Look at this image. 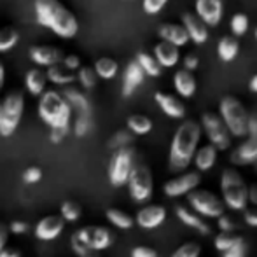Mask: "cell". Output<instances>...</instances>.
I'll return each mask as SVG.
<instances>
[{
	"instance_id": "obj_1",
	"label": "cell",
	"mask_w": 257,
	"mask_h": 257,
	"mask_svg": "<svg viewBox=\"0 0 257 257\" xmlns=\"http://www.w3.org/2000/svg\"><path fill=\"white\" fill-rule=\"evenodd\" d=\"M201 139V126L200 122L187 119L177 128L175 135L172 139L170 146V170L173 173L186 172L189 168L191 161L194 158V153L198 149V144Z\"/></svg>"
},
{
	"instance_id": "obj_2",
	"label": "cell",
	"mask_w": 257,
	"mask_h": 257,
	"mask_svg": "<svg viewBox=\"0 0 257 257\" xmlns=\"http://www.w3.org/2000/svg\"><path fill=\"white\" fill-rule=\"evenodd\" d=\"M35 16L39 25L49 28L54 35L61 39H72L77 35L79 23L74 13L68 11L58 0H34Z\"/></svg>"
},
{
	"instance_id": "obj_3",
	"label": "cell",
	"mask_w": 257,
	"mask_h": 257,
	"mask_svg": "<svg viewBox=\"0 0 257 257\" xmlns=\"http://www.w3.org/2000/svg\"><path fill=\"white\" fill-rule=\"evenodd\" d=\"M39 117L49 126V128H61V126H70L72 119V107L61 93L49 89L41 95L39 100Z\"/></svg>"
},
{
	"instance_id": "obj_4",
	"label": "cell",
	"mask_w": 257,
	"mask_h": 257,
	"mask_svg": "<svg viewBox=\"0 0 257 257\" xmlns=\"http://www.w3.org/2000/svg\"><path fill=\"white\" fill-rule=\"evenodd\" d=\"M220 194L224 205L234 212H241L248 203V186L243 175L234 166L222 170L220 175Z\"/></svg>"
},
{
	"instance_id": "obj_5",
	"label": "cell",
	"mask_w": 257,
	"mask_h": 257,
	"mask_svg": "<svg viewBox=\"0 0 257 257\" xmlns=\"http://www.w3.org/2000/svg\"><path fill=\"white\" fill-rule=\"evenodd\" d=\"M114 243V233L103 226H84L77 229L70 238L72 250L82 255L89 250H105Z\"/></svg>"
},
{
	"instance_id": "obj_6",
	"label": "cell",
	"mask_w": 257,
	"mask_h": 257,
	"mask_svg": "<svg viewBox=\"0 0 257 257\" xmlns=\"http://www.w3.org/2000/svg\"><path fill=\"white\" fill-rule=\"evenodd\" d=\"M219 115L226 128L229 130L231 137H236V139L247 137L248 112L240 100L234 96H224L219 103Z\"/></svg>"
},
{
	"instance_id": "obj_7",
	"label": "cell",
	"mask_w": 257,
	"mask_h": 257,
	"mask_svg": "<svg viewBox=\"0 0 257 257\" xmlns=\"http://www.w3.org/2000/svg\"><path fill=\"white\" fill-rule=\"evenodd\" d=\"M137 153L132 146L119 147L114 151L108 163V182L114 187H122L128 182V177L135 166Z\"/></svg>"
},
{
	"instance_id": "obj_8",
	"label": "cell",
	"mask_w": 257,
	"mask_h": 257,
	"mask_svg": "<svg viewBox=\"0 0 257 257\" xmlns=\"http://www.w3.org/2000/svg\"><path fill=\"white\" fill-rule=\"evenodd\" d=\"M25 110V96L23 93L14 91L6 96L0 107V137H11L16 128L20 126V121L23 117Z\"/></svg>"
},
{
	"instance_id": "obj_9",
	"label": "cell",
	"mask_w": 257,
	"mask_h": 257,
	"mask_svg": "<svg viewBox=\"0 0 257 257\" xmlns=\"http://www.w3.org/2000/svg\"><path fill=\"white\" fill-rule=\"evenodd\" d=\"M126 184H128L130 196L137 203H146V201H149L153 198V191H154L153 172L144 163H135Z\"/></svg>"
},
{
	"instance_id": "obj_10",
	"label": "cell",
	"mask_w": 257,
	"mask_h": 257,
	"mask_svg": "<svg viewBox=\"0 0 257 257\" xmlns=\"http://www.w3.org/2000/svg\"><path fill=\"white\" fill-rule=\"evenodd\" d=\"M187 196V203L191 205V208L201 217H206V219H217L220 213H224V205L222 200L215 196L212 191L208 189H193L191 193L186 194Z\"/></svg>"
},
{
	"instance_id": "obj_11",
	"label": "cell",
	"mask_w": 257,
	"mask_h": 257,
	"mask_svg": "<svg viewBox=\"0 0 257 257\" xmlns=\"http://www.w3.org/2000/svg\"><path fill=\"white\" fill-rule=\"evenodd\" d=\"M201 132L206 133L208 142L215 147L217 151H227L231 147V133L226 128L224 121L220 119L219 114L215 112H205L201 114Z\"/></svg>"
},
{
	"instance_id": "obj_12",
	"label": "cell",
	"mask_w": 257,
	"mask_h": 257,
	"mask_svg": "<svg viewBox=\"0 0 257 257\" xmlns=\"http://www.w3.org/2000/svg\"><path fill=\"white\" fill-rule=\"evenodd\" d=\"M201 182V175L200 172H180V175L170 179L165 184L163 191L168 198H179V196H186L187 193H191L193 189L200 187Z\"/></svg>"
},
{
	"instance_id": "obj_13",
	"label": "cell",
	"mask_w": 257,
	"mask_h": 257,
	"mask_svg": "<svg viewBox=\"0 0 257 257\" xmlns=\"http://www.w3.org/2000/svg\"><path fill=\"white\" fill-rule=\"evenodd\" d=\"M65 229V219L61 215H46L35 226V238L42 241H51Z\"/></svg>"
},
{
	"instance_id": "obj_14",
	"label": "cell",
	"mask_w": 257,
	"mask_h": 257,
	"mask_svg": "<svg viewBox=\"0 0 257 257\" xmlns=\"http://www.w3.org/2000/svg\"><path fill=\"white\" fill-rule=\"evenodd\" d=\"M196 16L206 27H217L222 20V0H196Z\"/></svg>"
},
{
	"instance_id": "obj_15",
	"label": "cell",
	"mask_w": 257,
	"mask_h": 257,
	"mask_svg": "<svg viewBox=\"0 0 257 257\" xmlns=\"http://www.w3.org/2000/svg\"><path fill=\"white\" fill-rule=\"evenodd\" d=\"M166 220V208L161 205H147L139 210L135 222L144 229H154L159 227Z\"/></svg>"
},
{
	"instance_id": "obj_16",
	"label": "cell",
	"mask_w": 257,
	"mask_h": 257,
	"mask_svg": "<svg viewBox=\"0 0 257 257\" xmlns=\"http://www.w3.org/2000/svg\"><path fill=\"white\" fill-rule=\"evenodd\" d=\"M229 161L233 163L234 166L254 165L257 161V135L248 137L243 144H240V146L231 153Z\"/></svg>"
},
{
	"instance_id": "obj_17",
	"label": "cell",
	"mask_w": 257,
	"mask_h": 257,
	"mask_svg": "<svg viewBox=\"0 0 257 257\" xmlns=\"http://www.w3.org/2000/svg\"><path fill=\"white\" fill-rule=\"evenodd\" d=\"M144 79H146V72L142 70L139 61H130L124 68V74H122V96L124 98L132 96L137 91V88L144 82Z\"/></svg>"
},
{
	"instance_id": "obj_18",
	"label": "cell",
	"mask_w": 257,
	"mask_h": 257,
	"mask_svg": "<svg viewBox=\"0 0 257 257\" xmlns=\"http://www.w3.org/2000/svg\"><path fill=\"white\" fill-rule=\"evenodd\" d=\"M175 215L177 219L182 220L186 226L193 227V229H196L200 234H203V236H208L210 233H212V227H210L208 222H205V219L201 215H198L196 212H194L191 206H186V205H177L175 206Z\"/></svg>"
},
{
	"instance_id": "obj_19",
	"label": "cell",
	"mask_w": 257,
	"mask_h": 257,
	"mask_svg": "<svg viewBox=\"0 0 257 257\" xmlns=\"http://www.w3.org/2000/svg\"><path fill=\"white\" fill-rule=\"evenodd\" d=\"M182 25L186 28L187 35H189V41H193L194 44L201 46L208 41V30H206V25L200 20L198 16L191 13L182 14Z\"/></svg>"
},
{
	"instance_id": "obj_20",
	"label": "cell",
	"mask_w": 257,
	"mask_h": 257,
	"mask_svg": "<svg viewBox=\"0 0 257 257\" xmlns=\"http://www.w3.org/2000/svg\"><path fill=\"white\" fill-rule=\"evenodd\" d=\"M28 56L39 67H51L54 63H60L63 53L58 48H51V46H32Z\"/></svg>"
},
{
	"instance_id": "obj_21",
	"label": "cell",
	"mask_w": 257,
	"mask_h": 257,
	"mask_svg": "<svg viewBox=\"0 0 257 257\" xmlns=\"http://www.w3.org/2000/svg\"><path fill=\"white\" fill-rule=\"evenodd\" d=\"M154 100H156V103L159 105V108H161L168 117L184 119V115H186V105L180 102L177 96L170 95V93L158 91L154 95Z\"/></svg>"
},
{
	"instance_id": "obj_22",
	"label": "cell",
	"mask_w": 257,
	"mask_h": 257,
	"mask_svg": "<svg viewBox=\"0 0 257 257\" xmlns=\"http://www.w3.org/2000/svg\"><path fill=\"white\" fill-rule=\"evenodd\" d=\"M158 35L161 37V41H166L170 44L182 48L189 42V35H187L184 25H175V23H163L158 30Z\"/></svg>"
},
{
	"instance_id": "obj_23",
	"label": "cell",
	"mask_w": 257,
	"mask_h": 257,
	"mask_svg": "<svg viewBox=\"0 0 257 257\" xmlns=\"http://www.w3.org/2000/svg\"><path fill=\"white\" fill-rule=\"evenodd\" d=\"M154 58L158 60V63L161 65V68H172L179 63L180 53L179 48L166 41H161L159 44L154 46Z\"/></svg>"
},
{
	"instance_id": "obj_24",
	"label": "cell",
	"mask_w": 257,
	"mask_h": 257,
	"mask_svg": "<svg viewBox=\"0 0 257 257\" xmlns=\"http://www.w3.org/2000/svg\"><path fill=\"white\" fill-rule=\"evenodd\" d=\"M173 88L182 98H191L196 93V79L191 70H177L173 75Z\"/></svg>"
},
{
	"instance_id": "obj_25",
	"label": "cell",
	"mask_w": 257,
	"mask_h": 257,
	"mask_svg": "<svg viewBox=\"0 0 257 257\" xmlns=\"http://www.w3.org/2000/svg\"><path fill=\"white\" fill-rule=\"evenodd\" d=\"M46 75H48V81L56 86H70L77 81V75H75L72 70H68L61 61L60 63L51 65V67H48Z\"/></svg>"
},
{
	"instance_id": "obj_26",
	"label": "cell",
	"mask_w": 257,
	"mask_h": 257,
	"mask_svg": "<svg viewBox=\"0 0 257 257\" xmlns=\"http://www.w3.org/2000/svg\"><path fill=\"white\" fill-rule=\"evenodd\" d=\"M217 153H219V151H217L212 144H206V146L198 147L196 153H194V158H193L198 172H208V170H212L217 161Z\"/></svg>"
},
{
	"instance_id": "obj_27",
	"label": "cell",
	"mask_w": 257,
	"mask_h": 257,
	"mask_svg": "<svg viewBox=\"0 0 257 257\" xmlns=\"http://www.w3.org/2000/svg\"><path fill=\"white\" fill-rule=\"evenodd\" d=\"M46 84H48V75L42 68H30L25 77V86L30 91V95L41 96L46 91Z\"/></svg>"
},
{
	"instance_id": "obj_28",
	"label": "cell",
	"mask_w": 257,
	"mask_h": 257,
	"mask_svg": "<svg viewBox=\"0 0 257 257\" xmlns=\"http://www.w3.org/2000/svg\"><path fill=\"white\" fill-rule=\"evenodd\" d=\"M61 95L67 98V102L70 103V107L75 108L79 114H91V105H89V100L86 98L84 93L79 91L77 88H67Z\"/></svg>"
},
{
	"instance_id": "obj_29",
	"label": "cell",
	"mask_w": 257,
	"mask_h": 257,
	"mask_svg": "<svg viewBox=\"0 0 257 257\" xmlns=\"http://www.w3.org/2000/svg\"><path fill=\"white\" fill-rule=\"evenodd\" d=\"M238 51H240V44L234 37H222L217 44V54L222 61H233L234 58L238 56Z\"/></svg>"
},
{
	"instance_id": "obj_30",
	"label": "cell",
	"mask_w": 257,
	"mask_h": 257,
	"mask_svg": "<svg viewBox=\"0 0 257 257\" xmlns=\"http://www.w3.org/2000/svg\"><path fill=\"white\" fill-rule=\"evenodd\" d=\"M93 70H95V74L98 75L100 79L108 81V79H114L115 75H117L119 65H117V61L112 60V58L103 56V58H98V60L95 61V67H93Z\"/></svg>"
},
{
	"instance_id": "obj_31",
	"label": "cell",
	"mask_w": 257,
	"mask_h": 257,
	"mask_svg": "<svg viewBox=\"0 0 257 257\" xmlns=\"http://www.w3.org/2000/svg\"><path fill=\"white\" fill-rule=\"evenodd\" d=\"M126 124L133 135H147L153 130V121L144 114H132L126 119Z\"/></svg>"
},
{
	"instance_id": "obj_32",
	"label": "cell",
	"mask_w": 257,
	"mask_h": 257,
	"mask_svg": "<svg viewBox=\"0 0 257 257\" xmlns=\"http://www.w3.org/2000/svg\"><path fill=\"white\" fill-rule=\"evenodd\" d=\"M105 215H107L108 222L114 224L119 229H130V227H133V224H135V219H133L130 213H126L124 210L108 208L107 212H105Z\"/></svg>"
},
{
	"instance_id": "obj_33",
	"label": "cell",
	"mask_w": 257,
	"mask_h": 257,
	"mask_svg": "<svg viewBox=\"0 0 257 257\" xmlns=\"http://www.w3.org/2000/svg\"><path fill=\"white\" fill-rule=\"evenodd\" d=\"M137 61H139V65L142 67V70L146 72V75H151V77H159V75H161V65L158 63L154 54L139 53L137 54Z\"/></svg>"
},
{
	"instance_id": "obj_34",
	"label": "cell",
	"mask_w": 257,
	"mask_h": 257,
	"mask_svg": "<svg viewBox=\"0 0 257 257\" xmlns=\"http://www.w3.org/2000/svg\"><path fill=\"white\" fill-rule=\"evenodd\" d=\"M18 41H20V34L14 28L11 27L0 28V53H6L9 49H13L18 44Z\"/></svg>"
},
{
	"instance_id": "obj_35",
	"label": "cell",
	"mask_w": 257,
	"mask_h": 257,
	"mask_svg": "<svg viewBox=\"0 0 257 257\" xmlns=\"http://www.w3.org/2000/svg\"><path fill=\"white\" fill-rule=\"evenodd\" d=\"M82 215V206L77 201L67 200L61 205V217L65 219V222H77Z\"/></svg>"
},
{
	"instance_id": "obj_36",
	"label": "cell",
	"mask_w": 257,
	"mask_h": 257,
	"mask_svg": "<svg viewBox=\"0 0 257 257\" xmlns=\"http://www.w3.org/2000/svg\"><path fill=\"white\" fill-rule=\"evenodd\" d=\"M241 238L243 236H240V234H233V233H226V231H222V233H219L215 238H213V245H215V250L224 252L229 247H233L234 243H238Z\"/></svg>"
},
{
	"instance_id": "obj_37",
	"label": "cell",
	"mask_w": 257,
	"mask_h": 257,
	"mask_svg": "<svg viewBox=\"0 0 257 257\" xmlns=\"http://www.w3.org/2000/svg\"><path fill=\"white\" fill-rule=\"evenodd\" d=\"M229 27H231V32H233L234 37H241V35H245L248 30L247 14H243V13L233 14V18H231V21H229Z\"/></svg>"
},
{
	"instance_id": "obj_38",
	"label": "cell",
	"mask_w": 257,
	"mask_h": 257,
	"mask_svg": "<svg viewBox=\"0 0 257 257\" xmlns=\"http://www.w3.org/2000/svg\"><path fill=\"white\" fill-rule=\"evenodd\" d=\"M79 74H77V81L81 82V86L84 89H93L96 86V79H98V75L95 74V70H93L91 67H82L79 68Z\"/></svg>"
},
{
	"instance_id": "obj_39",
	"label": "cell",
	"mask_w": 257,
	"mask_h": 257,
	"mask_svg": "<svg viewBox=\"0 0 257 257\" xmlns=\"http://www.w3.org/2000/svg\"><path fill=\"white\" fill-rule=\"evenodd\" d=\"M201 254V245L198 241H186L184 245H180L172 257H200Z\"/></svg>"
},
{
	"instance_id": "obj_40",
	"label": "cell",
	"mask_w": 257,
	"mask_h": 257,
	"mask_svg": "<svg viewBox=\"0 0 257 257\" xmlns=\"http://www.w3.org/2000/svg\"><path fill=\"white\" fill-rule=\"evenodd\" d=\"M132 142H133V133L130 130H121V132H117L108 140V147L110 149H119V147L130 146Z\"/></svg>"
},
{
	"instance_id": "obj_41",
	"label": "cell",
	"mask_w": 257,
	"mask_h": 257,
	"mask_svg": "<svg viewBox=\"0 0 257 257\" xmlns=\"http://www.w3.org/2000/svg\"><path fill=\"white\" fill-rule=\"evenodd\" d=\"M91 128V115L89 114H79L77 121L74 124V133L77 137H84Z\"/></svg>"
},
{
	"instance_id": "obj_42",
	"label": "cell",
	"mask_w": 257,
	"mask_h": 257,
	"mask_svg": "<svg viewBox=\"0 0 257 257\" xmlns=\"http://www.w3.org/2000/svg\"><path fill=\"white\" fill-rule=\"evenodd\" d=\"M247 255V243L241 238L238 243H234L233 247H229L227 250L222 252V257H245Z\"/></svg>"
},
{
	"instance_id": "obj_43",
	"label": "cell",
	"mask_w": 257,
	"mask_h": 257,
	"mask_svg": "<svg viewBox=\"0 0 257 257\" xmlns=\"http://www.w3.org/2000/svg\"><path fill=\"white\" fill-rule=\"evenodd\" d=\"M42 179V170L39 166H30L25 170L23 173V182L25 184H37Z\"/></svg>"
},
{
	"instance_id": "obj_44",
	"label": "cell",
	"mask_w": 257,
	"mask_h": 257,
	"mask_svg": "<svg viewBox=\"0 0 257 257\" xmlns=\"http://www.w3.org/2000/svg\"><path fill=\"white\" fill-rule=\"evenodd\" d=\"M217 226H219L220 231H226V233H233V229L238 227L236 222H234L229 215H226V213H220V215L217 217Z\"/></svg>"
},
{
	"instance_id": "obj_45",
	"label": "cell",
	"mask_w": 257,
	"mask_h": 257,
	"mask_svg": "<svg viewBox=\"0 0 257 257\" xmlns=\"http://www.w3.org/2000/svg\"><path fill=\"white\" fill-rule=\"evenodd\" d=\"M168 0H144L142 2V7L147 14H158L163 7L166 6Z\"/></svg>"
},
{
	"instance_id": "obj_46",
	"label": "cell",
	"mask_w": 257,
	"mask_h": 257,
	"mask_svg": "<svg viewBox=\"0 0 257 257\" xmlns=\"http://www.w3.org/2000/svg\"><path fill=\"white\" fill-rule=\"evenodd\" d=\"M61 63H63L68 70L75 72L81 68V58H79L77 54H67V56L61 58Z\"/></svg>"
},
{
	"instance_id": "obj_47",
	"label": "cell",
	"mask_w": 257,
	"mask_h": 257,
	"mask_svg": "<svg viewBox=\"0 0 257 257\" xmlns=\"http://www.w3.org/2000/svg\"><path fill=\"white\" fill-rule=\"evenodd\" d=\"M132 257H158V252L153 247H146V245H139L132 250Z\"/></svg>"
},
{
	"instance_id": "obj_48",
	"label": "cell",
	"mask_w": 257,
	"mask_h": 257,
	"mask_svg": "<svg viewBox=\"0 0 257 257\" xmlns=\"http://www.w3.org/2000/svg\"><path fill=\"white\" fill-rule=\"evenodd\" d=\"M67 133H68L67 126H61V128H51L49 139H51L53 144H60V142H63V139L67 137Z\"/></svg>"
},
{
	"instance_id": "obj_49",
	"label": "cell",
	"mask_w": 257,
	"mask_h": 257,
	"mask_svg": "<svg viewBox=\"0 0 257 257\" xmlns=\"http://www.w3.org/2000/svg\"><path fill=\"white\" fill-rule=\"evenodd\" d=\"M28 231V224L25 220H13L9 224V233L13 234H25Z\"/></svg>"
},
{
	"instance_id": "obj_50",
	"label": "cell",
	"mask_w": 257,
	"mask_h": 257,
	"mask_svg": "<svg viewBox=\"0 0 257 257\" xmlns=\"http://www.w3.org/2000/svg\"><path fill=\"white\" fill-rule=\"evenodd\" d=\"M243 219L248 226L257 227V206H254V208H245L243 210Z\"/></svg>"
},
{
	"instance_id": "obj_51",
	"label": "cell",
	"mask_w": 257,
	"mask_h": 257,
	"mask_svg": "<svg viewBox=\"0 0 257 257\" xmlns=\"http://www.w3.org/2000/svg\"><path fill=\"white\" fill-rule=\"evenodd\" d=\"M198 65H200V60H198L194 54H187V56L184 58V68H186V70H191V72L196 70Z\"/></svg>"
},
{
	"instance_id": "obj_52",
	"label": "cell",
	"mask_w": 257,
	"mask_h": 257,
	"mask_svg": "<svg viewBox=\"0 0 257 257\" xmlns=\"http://www.w3.org/2000/svg\"><path fill=\"white\" fill-rule=\"evenodd\" d=\"M7 240H9V226L0 222V250L7 245Z\"/></svg>"
},
{
	"instance_id": "obj_53",
	"label": "cell",
	"mask_w": 257,
	"mask_h": 257,
	"mask_svg": "<svg viewBox=\"0 0 257 257\" xmlns=\"http://www.w3.org/2000/svg\"><path fill=\"white\" fill-rule=\"evenodd\" d=\"M247 135H257V117H250L248 115V121H247Z\"/></svg>"
},
{
	"instance_id": "obj_54",
	"label": "cell",
	"mask_w": 257,
	"mask_h": 257,
	"mask_svg": "<svg viewBox=\"0 0 257 257\" xmlns=\"http://www.w3.org/2000/svg\"><path fill=\"white\" fill-rule=\"evenodd\" d=\"M248 203L257 206V182L248 186Z\"/></svg>"
},
{
	"instance_id": "obj_55",
	"label": "cell",
	"mask_w": 257,
	"mask_h": 257,
	"mask_svg": "<svg viewBox=\"0 0 257 257\" xmlns=\"http://www.w3.org/2000/svg\"><path fill=\"white\" fill-rule=\"evenodd\" d=\"M0 257H21L20 250H16V248H11V247H4L2 250H0Z\"/></svg>"
},
{
	"instance_id": "obj_56",
	"label": "cell",
	"mask_w": 257,
	"mask_h": 257,
	"mask_svg": "<svg viewBox=\"0 0 257 257\" xmlns=\"http://www.w3.org/2000/svg\"><path fill=\"white\" fill-rule=\"evenodd\" d=\"M4 82H6V68L0 63V91H2V88H4Z\"/></svg>"
},
{
	"instance_id": "obj_57",
	"label": "cell",
	"mask_w": 257,
	"mask_h": 257,
	"mask_svg": "<svg viewBox=\"0 0 257 257\" xmlns=\"http://www.w3.org/2000/svg\"><path fill=\"white\" fill-rule=\"evenodd\" d=\"M248 88H250L252 93H257V74L250 79V86H248Z\"/></svg>"
},
{
	"instance_id": "obj_58",
	"label": "cell",
	"mask_w": 257,
	"mask_h": 257,
	"mask_svg": "<svg viewBox=\"0 0 257 257\" xmlns=\"http://www.w3.org/2000/svg\"><path fill=\"white\" fill-rule=\"evenodd\" d=\"M79 257H100V254L96 250H89V252H86V254H82Z\"/></svg>"
},
{
	"instance_id": "obj_59",
	"label": "cell",
	"mask_w": 257,
	"mask_h": 257,
	"mask_svg": "<svg viewBox=\"0 0 257 257\" xmlns=\"http://www.w3.org/2000/svg\"><path fill=\"white\" fill-rule=\"evenodd\" d=\"M254 35H255V41H257V28H255V32H254Z\"/></svg>"
},
{
	"instance_id": "obj_60",
	"label": "cell",
	"mask_w": 257,
	"mask_h": 257,
	"mask_svg": "<svg viewBox=\"0 0 257 257\" xmlns=\"http://www.w3.org/2000/svg\"><path fill=\"white\" fill-rule=\"evenodd\" d=\"M254 165H255V170H257V161H255V163H254Z\"/></svg>"
},
{
	"instance_id": "obj_61",
	"label": "cell",
	"mask_w": 257,
	"mask_h": 257,
	"mask_svg": "<svg viewBox=\"0 0 257 257\" xmlns=\"http://www.w3.org/2000/svg\"><path fill=\"white\" fill-rule=\"evenodd\" d=\"M0 107H2V102H0Z\"/></svg>"
}]
</instances>
